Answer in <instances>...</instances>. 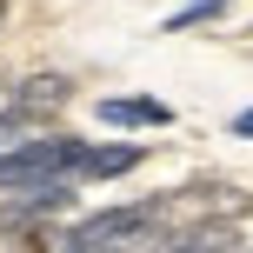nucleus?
I'll return each instance as SVG.
<instances>
[{"label":"nucleus","instance_id":"39448f33","mask_svg":"<svg viewBox=\"0 0 253 253\" xmlns=\"http://www.w3.org/2000/svg\"><path fill=\"white\" fill-rule=\"evenodd\" d=\"M100 120L107 126H167L173 107L153 100V93H114V100H100Z\"/></svg>","mask_w":253,"mask_h":253},{"label":"nucleus","instance_id":"0eeeda50","mask_svg":"<svg viewBox=\"0 0 253 253\" xmlns=\"http://www.w3.org/2000/svg\"><path fill=\"white\" fill-rule=\"evenodd\" d=\"M233 0H187L180 13H167V34H187V27H200V20H213V13H227Z\"/></svg>","mask_w":253,"mask_h":253},{"label":"nucleus","instance_id":"20e7f679","mask_svg":"<svg viewBox=\"0 0 253 253\" xmlns=\"http://www.w3.org/2000/svg\"><path fill=\"white\" fill-rule=\"evenodd\" d=\"M67 100H74V87H67L60 74H34V80H20V87H13V114H20V120H40V114H60Z\"/></svg>","mask_w":253,"mask_h":253},{"label":"nucleus","instance_id":"1a4fd4ad","mask_svg":"<svg viewBox=\"0 0 253 253\" xmlns=\"http://www.w3.org/2000/svg\"><path fill=\"white\" fill-rule=\"evenodd\" d=\"M0 20H7V0H0Z\"/></svg>","mask_w":253,"mask_h":253},{"label":"nucleus","instance_id":"423d86ee","mask_svg":"<svg viewBox=\"0 0 253 253\" xmlns=\"http://www.w3.org/2000/svg\"><path fill=\"white\" fill-rule=\"evenodd\" d=\"M140 160H147V147H87V140H80V167H74V173L114 180V173H133Z\"/></svg>","mask_w":253,"mask_h":253},{"label":"nucleus","instance_id":"f03ea898","mask_svg":"<svg viewBox=\"0 0 253 253\" xmlns=\"http://www.w3.org/2000/svg\"><path fill=\"white\" fill-rule=\"evenodd\" d=\"M80 167V140L74 133H40V140H13L0 153V187H53Z\"/></svg>","mask_w":253,"mask_h":253},{"label":"nucleus","instance_id":"9d476101","mask_svg":"<svg viewBox=\"0 0 253 253\" xmlns=\"http://www.w3.org/2000/svg\"><path fill=\"white\" fill-rule=\"evenodd\" d=\"M247 253H253V247H247Z\"/></svg>","mask_w":253,"mask_h":253},{"label":"nucleus","instance_id":"f257e3e1","mask_svg":"<svg viewBox=\"0 0 253 253\" xmlns=\"http://www.w3.org/2000/svg\"><path fill=\"white\" fill-rule=\"evenodd\" d=\"M160 200H133V207H107V213L80 220L74 233H53V240H40V253H126L140 247L153 227H160Z\"/></svg>","mask_w":253,"mask_h":253},{"label":"nucleus","instance_id":"7ed1b4c3","mask_svg":"<svg viewBox=\"0 0 253 253\" xmlns=\"http://www.w3.org/2000/svg\"><path fill=\"white\" fill-rule=\"evenodd\" d=\"M67 207H74V193H67V180H53V187H20V200L0 207V220H7V227H27V220L67 213Z\"/></svg>","mask_w":253,"mask_h":253},{"label":"nucleus","instance_id":"6e6552de","mask_svg":"<svg viewBox=\"0 0 253 253\" xmlns=\"http://www.w3.org/2000/svg\"><path fill=\"white\" fill-rule=\"evenodd\" d=\"M233 133H247V140H253V107H247V114H233Z\"/></svg>","mask_w":253,"mask_h":253}]
</instances>
